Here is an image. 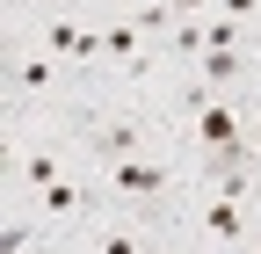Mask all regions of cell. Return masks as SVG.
Returning <instances> with one entry per match:
<instances>
[{
	"label": "cell",
	"instance_id": "cell-1",
	"mask_svg": "<svg viewBox=\"0 0 261 254\" xmlns=\"http://www.w3.org/2000/svg\"><path fill=\"white\" fill-rule=\"evenodd\" d=\"M138 145H145V131H138V123H130V116H109V123H94V160H138Z\"/></svg>",
	"mask_w": 261,
	"mask_h": 254
},
{
	"label": "cell",
	"instance_id": "cell-2",
	"mask_svg": "<svg viewBox=\"0 0 261 254\" xmlns=\"http://www.w3.org/2000/svg\"><path fill=\"white\" fill-rule=\"evenodd\" d=\"M152 189H167V167H152V160H109V196H152Z\"/></svg>",
	"mask_w": 261,
	"mask_h": 254
},
{
	"label": "cell",
	"instance_id": "cell-3",
	"mask_svg": "<svg viewBox=\"0 0 261 254\" xmlns=\"http://www.w3.org/2000/svg\"><path fill=\"white\" fill-rule=\"evenodd\" d=\"M203 233H211V240H225V247L247 240V211H240V196H225V189H218V196L203 204Z\"/></svg>",
	"mask_w": 261,
	"mask_h": 254
},
{
	"label": "cell",
	"instance_id": "cell-4",
	"mask_svg": "<svg viewBox=\"0 0 261 254\" xmlns=\"http://www.w3.org/2000/svg\"><path fill=\"white\" fill-rule=\"evenodd\" d=\"M87 196H94L87 182H51L37 204H44V218H80V211H87Z\"/></svg>",
	"mask_w": 261,
	"mask_h": 254
},
{
	"label": "cell",
	"instance_id": "cell-5",
	"mask_svg": "<svg viewBox=\"0 0 261 254\" xmlns=\"http://www.w3.org/2000/svg\"><path fill=\"white\" fill-rule=\"evenodd\" d=\"M247 66H240V51H203V58H196V80H211L218 94H225V80H240Z\"/></svg>",
	"mask_w": 261,
	"mask_h": 254
},
{
	"label": "cell",
	"instance_id": "cell-6",
	"mask_svg": "<svg viewBox=\"0 0 261 254\" xmlns=\"http://www.w3.org/2000/svg\"><path fill=\"white\" fill-rule=\"evenodd\" d=\"M51 182H65L58 174V153H22V189H29V196H44Z\"/></svg>",
	"mask_w": 261,
	"mask_h": 254
},
{
	"label": "cell",
	"instance_id": "cell-7",
	"mask_svg": "<svg viewBox=\"0 0 261 254\" xmlns=\"http://www.w3.org/2000/svg\"><path fill=\"white\" fill-rule=\"evenodd\" d=\"M58 80V58L44 51V58H22V66H15V94H44Z\"/></svg>",
	"mask_w": 261,
	"mask_h": 254
},
{
	"label": "cell",
	"instance_id": "cell-8",
	"mask_svg": "<svg viewBox=\"0 0 261 254\" xmlns=\"http://www.w3.org/2000/svg\"><path fill=\"white\" fill-rule=\"evenodd\" d=\"M203 22H211V15H203ZM203 22H174V51H181V58H203V51H211V29H203Z\"/></svg>",
	"mask_w": 261,
	"mask_h": 254
},
{
	"label": "cell",
	"instance_id": "cell-9",
	"mask_svg": "<svg viewBox=\"0 0 261 254\" xmlns=\"http://www.w3.org/2000/svg\"><path fill=\"white\" fill-rule=\"evenodd\" d=\"M203 29H211V51H232V44H240V22H232V15H211Z\"/></svg>",
	"mask_w": 261,
	"mask_h": 254
},
{
	"label": "cell",
	"instance_id": "cell-10",
	"mask_svg": "<svg viewBox=\"0 0 261 254\" xmlns=\"http://www.w3.org/2000/svg\"><path fill=\"white\" fill-rule=\"evenodd\" d=\"M0 254H29V225H22V218H8V233H0Z\"/></svg>",
	"mask_w": 261,
	"mask_h": 254
},
{
	"label": "cell",
	"instance_id": "cell-11",
	"mask_svg": "<svg viewBox=\"0 0 261 254\" xmlns=\"http://www.w3.org/2000/svg\"><path fill=\"white\" fill-rule=\"evenodd\" d=\"M102 254H145L138 233H102Z\"/></svg>",
	"mask_w": 261,
	"mask_h": 254
},
{
	"label": "cell",
	"instance_id": "cell-12",
	"mask_svg": "<svg viewBox=\"0 0 261 254\" xmlns=\"http://www.w3.org/2000/svg\"><path fill=\"white\" fill-rule=\"evenodd\" d=\"M174 15H181V22H203V15H211V0H174Z\"/></svg>",
	"mask_w": 261,
	"mask_h": 254
},
{
	"label": "cell",
	"instance_id": "cell-13",
	"mask_svg": "<svg viewBox=\"0 0 261 254\" xmlns=\"http://www.w3.org/2000/svg\"><path fill=\"white\" fill-rule=\"evenodd\" d=\"M254 8H261V0H225V8H218V15H232V22H247Z\"/></svg>",
	"mask_w": 261,
	"mask_h": 254
},
{
	"label": "cell",
	"instance_id": "cell-14",
	"mask_svg": "<svg viewBox=\"0 0 261 254\" xmlns=\"http://www.w3.org/2000/svg\"><path fill=\"white\" fill-rule=\"evenodd\" d=\"M254 138H261V116H254Z\"/></svg>",
	"mask_w": 261,
	"mask_h": 254
},
{
	"label": "cell",
	"instance_id": "cell-15",
	"mask_svg": "<svg viewBox=\"0 0 261 254\" xmlns=\"http://www.w3.org/2000/svg\"><path fill=\"white\" fill-rule=\"evenodd\" d=\"M254 254H261V247H254Z\"/></svg>",
	"mask_w": 261,
	"mask_h": 254
}]
</instances>
